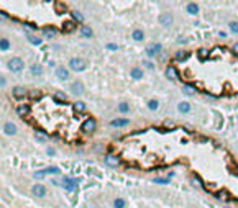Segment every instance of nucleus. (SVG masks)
Wrapping results in <instances>:
<instances>
[{
    "mask_svg": "<svg viewBox=\"0 0 238 208\" xmlns=\"http://www.w3.org/2000/svg\"><path fill=\"white\" fill-rule=\"evenodd\" d=\"M69 66H71V69H72V71H76V72H82L84 69L87 67L85 61L80 59V57H72V59L69 61Z\"/></svg>",
    "mask_w": 238,
    "mask_h": 208,
    "instance_id": "obj_1",
    "label": "nucleus"
},
{
    "mask_svg": "<svg viewBox=\"0 0 238 208\" xmlns=\"http://www.w3.org/2000/svg\"><path fill=\"white\" fill-rule=\"evenodd\" d=\"M23 67H25V64H23V61L20 57H11L8 61V69L11 72H20V71H23Z\"/></svg>",
    "mask_w": 238,
    "mask_h": 208,
    "instance_id": "obj_2",
    "label": "nucleus"
},
{
    "mask_svg": "<svg viewBox=\"0 0 238 208\" xmlns=\"http://www.w3.org/2000/svg\"><path fill=\"white\" fill-rule=\"evenodd\" d=\"M97 128V121L94 118H87L84 123H82V131L87 133V135H90V133H94Z\"/></svg>",
    "mask_w": 238,
    "mask_h": 208,
    "instance_id": "obj_3",
    "label": "nucleus"
},
{
    "mask_svg": "<svg viewBox=\"0 0 238 208\" xmlns=\"http://www.w3.org/2000/svg\"><path fill=\"white\" fill-rule=\"evenodd\" d=\"M77 182H79V179H76V180H72V179H69V177L62 179V185H64V188L67 190V192H76Z\"/></svg>",
    "mask_w": 238,
    "mask_h": 208,
    "instance_id": "obj_4",
    "label": "nucleus"
},
{
    "mask_svg": "<svg viewBox=\"0 0 238 208\" xmlns=\"http://www.w3.org/2000/svg\"><path fill=\"white\" fill-rule=\"evenodd\" d=\"M161 49H162V46L159 43H156V44H149L148 48H146V54L149 57H154V56H158L161 53Z\"/></svg>",
    "mask_w": 238,
    "mask_h": 208,
    "instance_id": "obj_5",
    "label": "nucleus"
},
{
    "mask_svg": "<svg viewBox=\"0 0 238 208\" xmlns=\"http://www.w3.org/2000/svg\"><path fill=\"white\" fill-rule=\"evenodd\" d=\"M172 15L171 13H167V11H166V13H161L159 15V18H158V21L161 23V25L162 26H171L172 25Z\"/></svg>",
    "mask_w": 238,
    "mask_h": 208,
    "instance_id": "obj_6",
    "label": "nucleus"
},
{
    "mask_svg": "<svg viewBox=\"0 0 238 208\" xmlns=\"http://www.w3.org/2000/svg\"><path fill=\"white\" fill-rule=\"evenodd\" d=\"M46 174H59V169H57V167H48V169H44V170L34 172V177H36V179H41V177H44Z\"/></svg>",
    "mask_w": 238,
    "mask_h": 208,
    "instance_id": "obj_7",
    "label": "nucleus"
},
{
    "mask_svg": "<svg viewBox=\"0 0 238 208\" xmlns=\"http://www.w3.org/2000/svg\"><path fill=\"white\" fill-rule=\"evenodd\" d=\"M31 193L34 195V197H44L46 188H44V185H41V184H36V185L31 187Z\"/></svg>",
    "mask_w": 238,
    "mask_h": 208,
    "instance_id": "obj_8",
    "label": "nucleus"
},
{
    "mask_svg": "<svg viewBox=\"0 0 238 208\" xmlns=\"http://www.w3.org/2000/svg\"><path fill=\"white\" fill-rule=\"evenodd\" d=\"M105 164L110 166V167H117V166H120V157H117V156H113V154H107L105 156Z\"/></svg>",
    "mask_w": 238,
    "mask_h": 208,
    "instance_id": "obj_9",
    "label": "nucleus"
},
{
    "mask_svg": "<svg viewBox=\"0 0 238 208\" xmlns=\"http://www.w3.org/2000/svg\"><path fill=\"white\" fill-rule=\"evenodd\" d=\"M71 92H72L74 95H82L84 94V85H82V82L76 80V82L71 85Z\"/></svg>",
    "mask_w": 238,
    "mask_h": 208,
    "instance_id": "obj_10",
    "label": "nucleus"
},
{
    "mask_svg": "<svg viewBox=\"0 0 238 208\" xmlns=\"http://www.w3.org/2000/svg\"><path fill=\"white\" fill-rule=\"evenodd\" d=\"M166 76H167V79L176 80V79H179V72H177V69L174 67V66H167V69H166Z\"/></svg>",
    "mask_w": 238,
    "mask_h": 208,
    "instance_id": "obj_11",
    "label": "nucleus"
},
{
    "mask_svg": "<svg viewBox=\"0 0 238 208\" xmlns=\"http://www.w3.org/2000/svg\"><path fill=\"white\" fill-rule=\"evenodd\" d=\"M128 123H130V120H126V118H117V120L110 121V126H113V128H121V126H126Z\"/></svg>",
    "mask_w": 238,
    "mask_h": 208,
    "instance_id": "obj_12",
    "label": "nucleus"
},
{
    "mask_svg": "<svg viewBox=\"0 0 238 208\" xmlns=\"http://www.w3.org/2000/svg\"><path fill=\"white\" fill-rule=\"evenodd\" d=\"M56 76H57V79H61V80H67L69 79V71L66 67H57L56 69Z\"/></svg>",
    "mask_w": 238,
    "mask_h": 208,
    "instance_id": "obj_13",
    "label": "nucleus"
},
{
    "mask_svg": "<svg viewBox=\"0 0 238 208\" xmlns=\"http://www.w3.org/2000/svg\"><path fill=\"white\" fill-rule=\"evenodd\" d=\"M190 108H192V107H190L189 102H179L177 103V112L179 113H189Z\"/></svg>",
    "mask_w": 238,
    "mask_h": 208,
    "instance_id": "obj_14",
    "label": "nucleus"
},
{
    "mask_svg": "<svg viewBox=\"0 0 238 208\" xmlns=\"http://www.w3.org/2000/svg\"><path fill=\"white\" fill-rule=\"evenodd\" d=\"M11 94H13L15 99H23V97L26 95V90H25V87H13Z\"/></svg>",
    "mask_w": 238,
    "mask_h": 208,
    "instance_id": "obj_15",
    "label": "nucleus"
},
{
    "mask_svg": "<svg viewBox=\"0 0 238 208\" xmlns=\"http://www.w3.org/2000/svg\"><path fill=\"white\" fill-rule=\"evenodd\" d=\"M143 74H144V72L141 71L140 67H133L131 72H130V76L135 79V80H140V79H143Z\"/></svg>",
    "mask_w": 238,
    "mask_h": 208,
    "instance_id": "obj_16",
    "label": "nucleus"
},
{
    "mask_svg": "<svg viewBox=\"0 0 238 208\" xmlns=\"http://www.w3.org/2000/svg\"><path fill=\"white\" fill-rule=\"evenodd\" d=\"M199 11H200V8H199V5H197V3H192V2L187 3V13L189 15H197Z\"/></svg>",
    "mask_w": 238,
    "mask_h": 208,
    "instance_id": "obj_17",
    "label": "nucleus"
},
{
    "mask_svg": "<svg viewBox=\"0 0 238 208\" xmlns=\"http://www.w3.org/2000/svg\"><path fill=\"white\" fill-rule=\"evenodd\" d=\"M16 113H18L20 117H26V115L30 113V107H28V105H20V107H16Z\"/></svg>",
    "mask_w": 238,
    "mask_h": 208,
    "instance_id": "obj_18",
    "label": "nucleus"
},
{
    "mask_svg": "<svg viewBox=\"0 0 238 208\" xmlns=\"http://www.w3.org/2000/svg\"><path fill=\"white\" fill-rule=\"evenodd\" d=\"M3 131L7 133V135H15V133H16V126L13 123H5Z\"/></svg>",
    "mask_w": 238,
    "mask_h": 208,
    "instance_id": "obj_19",
    "label": "nucleus"
},
{
    "mask_svg": "<svg viewBox=\"0 0 238 208\" xmlns=\"http://www.w3.org/2000/svg\"><path fill=\"white\" fill-rule=\"evenodd\" d=\"M189 56H190V54L187 53V51H177V53H176V61H177V62H182V61L187 59Z\"/></svg>",
    "mask_w": 238,
    "mask_h": 208,
    "instance_id": "obj_20",
    "label": "nucleus"
},
{
    "mask_svg": "<svg viewBox=\"0 0 238 208\" xmlns=\"http://www.w3.org/2000/svg\"><path fill=\"white\" fill-rule=\"evenodd\" d=\"M131 38L135 39V41H143L144 39V33H143V30H135L131 33Z\"/></svg>",
    "mask_w": 238,
    "mask_h": 208,
    "instance_id": "obj_21",
    "label": "nucleus"
},
{
    "mask_svg": "<svg viewBox=\"0 0 238 208\" xmlns=\"http://www.w3.org/2000/svg\"><path fill=\"white\" fill-rule=\"evenodd\" d=\"M44 34H46V38H54L57 34V31L53 26H44Z\"/></svg>",
    "mask_w": 238,
    "mask_h": 208,
    "instance_id": "obj_22",
    "label": "nucleus"
},
{
    "mask_svg": "<svg viewBox=\"0 0 238 208\" xmlns=\"http://www.w3.org/2000/svg\"><path fill=\"white\" fill-rule=\"evenodd\" d=\"M30 72L33 74V76H41V74H43V67L39 64H33L30 67Z\"/></svg>",
    "mask_w": 238,
    "mask_h": 208,
    "instance_id": "obj_23",
    "label": "nucleus"
},
{
    "mask_svg": "<svg viewBox=\"0 0 238 208\" xmlns=\"http://www.w3.org/2000/svg\"><path fill=\"white\" fill-rule=\"evenodd\" d=\"M74 28H76V21H72V20L62 23V30H64V31H72Z\"/></svg>",
    "mask_w": 238,
    "mask_h": 208,
    "instance_id": "obj_24",
    "label": "nucleus"
},
{
    "mask_svg": "<svg viewBox=\"0 0 238 208\" xmlns=\"http://www.w3.org/2000/svg\"><path fill=\"white\" fill-rule=\"evenodd\" d=\"M182 90H184V94H187V95H194L195 92H197V89H195V87H192L190 84H185V85H182Z\"/></svg>",
    "mask_w": 238,
    "mask_h": 208,
    "instance_id": "obj_25",
    "label": "nucleus"
},
{
    "mask_svg": "<svg viewBox=\"0 0 238 208\" xmlns=\"http://www.w3.org/2000/svg\"><path fill=\"white\" fill-rule=\"evenodd\" d=\"M148 108H149V110H153V112H156V110L159 108V100H156V99L148 100Z\"/></svg>",
    "mask_w": 238,
    "mask_h": 208,
    "instance_id": "obj_26",
    "label": "nucleus"
},
{
    "mask_svg": "<svg viewBox=\"0 0 238 208\" xmlns=\"http://www.w3.org/2000/svg\"><path fill=\"white\" fill-rule=\"evenodd\" d=\"M80 33H82V36L84 38H92V28H89V26H82V30H80Z\"/></svg>",
    "mask_w": 238,
    "mask_h": 208,
    "instance_id": "obj_27",
    "label": "nucleus"
},
{
    "mask_svg": "<svg viewBox=\"0 0 238 208\" xmlns=\"http://www.w3.org/2000/svg\"><path fill=\"white\" fill-rule=\"evenodd\" d=\"M74 110H76L77 113H82L85 110V103L84 102H76V103H74Z\"/></svg>",
    "mask_w": 238,
    "mask_h": 208,
    "instance_id": "obj_28",
    "label": "nucleus"
},
{
    "mask_svg": "<svg viewBox=\"0 0 238 208\" xmlns=\"http://www.w3.org/2000/svg\"><path fill=\"white\" fill-rule=\"evenodd\" d=\"M0 49H2V51L10 49V41H8V39H5V38L0 39Z\"/></svg>",
    "mask_w": 238,
    "mask_h": 208,
    "instance_id": "obj_29",
    "label": "nucleus"
},
{
    "mask_svg": "<svg viewBox=\"0 0 238 208\" xmlns=\"http://www.w3.org/2000/svg\"><path fill=\"white\" fill-rule=\"evenodd\" d=\"M197 54H199L200 61H204V57L210 54V51H208V48H200V49H199V53H197Z\"/></svg>",
    "mask_w": 238,
    "mask_h": 208,
    "instance_id": "obj_30",
    "label": "nucleus"
},
{
    "mask_svg": "<svg viewBox=\"0 0 238 208\" xmlns=\"http://www.w3.org/2000/svg\"><path fill=\"white\" fill-rule=\"evenodd\" d=\"M118 110H120L121 113H128V112H130V105H128L126 102H121L120 105H118Z\"/></svg>",
    "mask_w": 238,
    "mask_h": 208,
    "instance_id": "obj_31",
    "label": "nucleus"
},
{
    "mask_svg": "<svg viewBox=\"0 0 238 208\" xmlns=\"http://www.w3.org/2000/svg\"><path fill=\"white\" fill-rule=\"evenodd\" d=\"M34 138H36L38 141H44L46 138H48V135H46V133H43V131H36V133H34Z\"/></svg>",
    "mask_w": 238,
    "mask_h": 208,
    "instance_id": "obj_32",
    "label": "nucleus"
},
{
    "mask_svg": "<svg viewBox=\"0 0 238 208\" xmlns=\"http://www.w3.org/2000/svg\"><path fill=\"white\" fill-rule=\"evenodd\" d=\"M113 206L115 208H125V200L123 198H117L113 201Z\"/></svg>",
    "mask_w": 238,
    "mask_h": 208,
    "instance_id": "obj_33",
    "label": "nucleus"
},
{
    "mask_svg": "<svg viewBox=\"0 0 238 208\" xmlns=\"http://www.w3.org/2000/svg\"><path fill=\"white\" fill-rule=\"evenodd\" d=\"M230 31L231 33H235V34H238V21H230Z\"/></svg>",
    "mask_w": 238,
    "mask_h": 208,
    "instance_id": "obj_34",
    "label": "nucleus"
},
{
    "mask_svg": "<svg viewBox=\"0 0 238 208\" xmlns=\"http://www.w3.org/2000/svg\"><path fill=\"white\" fill-rule=\"evenodd\" d=\"M54 97H56V99H59L61 102H66V99H67V97H66V94H64V92H56V94H54Z\"/></svg>",
    "mask_w": 238,
    "mask_h": 208,
    "instance_id": "obj_35",
    "label": "nucleus"
},
{
    "mask_svg": "<svg viewBox=\"0 0 238 208\" xmlns=\"http://www.w3.org/2000/svg\"><path fill=\"white\" fill-rule=\"evenodd\" d=\"M28 39H30V43H33V44H41V39L36 38V36H33V34H30Z\"/></svg>",
    "mask_w": 238,
    "mask_h": 208,
    "instance_id": "obj_36",
    "label": "nucleus"
},
{
    "mask_svg": "<svg viewBox=\"0 0 238 208\" xmlns=\"http://www.w3.org/2000/svg\"><path fill=\"white\" fill-rule=\"evenodd\" d=\"M72 16H74V18H76L77 21H84V16L80 15V13H79L77 10H74V11H72Z\"/></svg>",
    "mask_w": 238,
    "mask_h": 208,
    "instance_id": "obj_37",
    "label": "nucleus"
},
{
    "mask_svg": "<svg viewBox=\"0 0 238 208\" xmlns=\"http://www.w3.org/2000/svg\"><path fill=\"white\" fill-rule=\"evenodd\" d=\"M107 49H110V51H117V49H118V46H117V44H113V43H108V44H107Z\"/></svg>",
    "mask_w": 238,
    "mask_h": 208,
    "instance_id": "obj_38",
    "label": "nucleus"
},
{
    "mask_svg": "<svg viewBox=\"0 0 238 208\" xmlns=\"http://www.w3.org/2000/svg\"><path fill=\"white\" fill-rule=\"evenodd\" d=\"M156 184H169V179H154Z\"/></svg>",
    "mask_w": 238,
    "mask_h": 208,
    "instance_id": "obj_39",
    "label": "nucleus"
},
{
    "mask_svg": "<svg viewBox=\"0 0 238 208\" xmlns=\"http://www.w3.org/2000/svg\"><path fill=\"white\" fill-rule=\"evenodd\" d=\"M7 18H8V15L3 13V11H0V20H7Z\"/></svg>",
    "mask_w": 238,
    "mask_h": 208,
    "instance_id": "obj_40",
    "label": "nucleus"
},
{
    "mask_svg": "<svg viewBox=\"0 0 238 208\" xmlns=\"http://www.w3.org/2000/svg\"><path fill=\"white\" fill-rule=\"evenodd\" d=\"M144 66H146L148 69H153V67H154V66H153V64H151V62H149V61H144Z\"/></svg>",
    "mask_w": 238,
    "mask_h": 208,
    "instance_id": "obj_41",
    "label": "nucleus"
},
{
    "mask_svg": "<svg viewBox=\"0 0 238 208\" xmlns=\"http://www.w3.org/2000/svg\"><path fill=\"white\" fill-rule=\"evenodd\" d=\"M233 53L238 56V43H235V44H233Z\"/></svg>",
    "mask_w": 238,
    "mask_h": 208,
    "instance_id": "obj_42",
    "label": "nucleus"
},
{
    "mask_svg": "<svg viewBox=\"0 0 238 208\" xmlns=\"http://www.w3.org/2000/svg\"><path fill=\"white\" fill-rule=\"evenodd\" d=\"M218 36H220V38H227V36H228V34H227V33H225V31H220V33H218Z\"/></svg>",
    "mask_w": 238,
    "mask_h": 208,
    "instance_id": "obj_43",
    "label": "nucleus"
},
{
    "mask_svg": "<svg viewBox=\"0 0 238 208\" xmlns=\"http://www.w3.org/2000/svg\"><path fill=\"white\" fill-rule=\"evenodd\" d=\"M48 154H49V156H54V149L49 148V149H48Z\"/></svg>",
    "mask_w": 238,
    "mask_h": 208,
    "instance_id": "obj_44",
    "label": "nucleus"
},
{
    "mask_svg": "<svg viewBox=\"0 0 238 208\" xmlns=\"http://www.w3.org/2000/svg\"><path fill=\"white\" fill-rule=\"evenodd\" d=\"M0 85H5V79L3 77H0Z\"/></svg>",
    "mask_w": 238,
    "mask_h": 208,
    "instance_id": "obj_45",
    "label": "nucleus"
}]
</instances>
